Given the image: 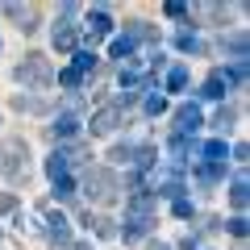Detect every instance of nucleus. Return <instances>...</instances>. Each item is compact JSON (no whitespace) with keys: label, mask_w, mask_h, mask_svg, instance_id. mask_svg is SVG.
<instances>
[{"label":"nucleus","mask_w":250,"mask_h":250,"mask_svg":"<svg viewBox=\"0 0 250 250\" xmlns=\"http://www.w3.org/2000/svg\"><path fill=\"white\" fill-rule=\"evenodd\" d=\"M75 192H83V196L96 200V205H117V200H121V175L108 171V167H88L83 179L75 184Z\"/></svg>","instance_id":"f257e3e1"},{"label":"nucleus","mask_w":250,"mask_h":250,"mask_svg":"<svg viewBox=\"0 0 250 250\" xmlns=\"http://www.w3.org/2000/svg\"><path fill=\"white\" fill-rule=\"evenodd\" d=\"M0 175L9 179V188L29 184V142L25 138H9L0 146Z\"/></svg>","instance_id":"f03ea898"},{"label":"nucleus","mask_w":250,"mask_h":250,"mask_svg":"<svg viewBox=\"0 0 250 250\" xmlns=\"http://www.w3.org/2000/svg\"><path fill=\"white\" fill-rule=\"evenodd\" d=\"M13 80H17L25 92H46L54 83V67H50L46 54H25V59L13 67Z\"/></svg>","instance_id":"7ed1b4c3"},{"label":"nucleus","mask_w":250,"mask_h":250,"mask_svg":"<svg viewBox=\"0 0 250 250\" xmlns=\"http://www.w3.org/2000/svg\"><path fill=\"white\" fill-rule=\"evenodd\" d=\"M50 42H54V50L59 54H75L80 50V25H75V17H54V25H50Z\"/></svg>","instance_id":"20e7f679"},{"label":"nucleus","mask_w":250,"mask_h":250,"mask_svg":"<svg viewBox=\"0 0 250 250\" xmlns=\"http://www.w3.org/2000/svg\"><path fill=\"white\" fill-rule=\"evenodd\" d=\"M125 121V113L121 108H113V104H100L96 113L88 117V121H83V129H88L92 138H108V134H117V125Z\"/></svg>","instance_id":"39448f33"},{"label":"nucleus","mask_w":250,"mask_h":250,"mask_svg":"<svg viewBox=\"0 0 250 250\" xmlns=\"http://www.w3.org/2000/svg\"><path fill=\"white\" fill-rule=\"evenodd\" d=\"M113 17H108V9H104V4H92V9H88V34H83V42H88V46H83V50H96V42H100V38H113Z\"/></svg>","instance_id":"423d86ee"},{"label":"nucleus","mask_w":250,"mask_h":250,"mask_svg":"<svg viewBox=\"0 0 250 250\" xmlns=\"http://www.w3.org/2000/svg\"><path fill=\"white\" fill-rule=\"evenodd\" d=\"M200 125H205V113H200L196 100H184V104L175 108V134L179 138H196Z\"/></svg>","instance_id":"0eeeda50"},{"label":"nucleus","mask_w":250,"mask_h":250,"mask_svg":"<svg viewBox=\"0 0 250 250\" xmlns=\"http://www.w3.org/2000/svg\"><path fill=\"white\" fill-rule=\"evenodd\" d=\"M42 213H46L42 233L54 242V246H62V250H67V246H71V221H67L62 213H50V205H42Z\"/></svg>","instance_id":"6e6552de"},{"label":"nucleus","mask_w":250,"mask_h":250,"mask_svg":"<svg viewBox=\"0 0 250 250\" xmlns=\"http://www.w3.org/2000/svg\"><path fill=\"white\" fill-rule=\"evenodd\" d=\"M154 225H159V217H125V229L117 233V238H121L125 246H138V242H146L154 233Z\"/></svg>","instance_id":"1a4fd4ad"},{"label":"nucleus","mask_w":250,"mask_h":250,"mask_svg":"<svg viewBox=\"0 0 250 250\" xmlns=\"http://www.w3.org/2000/svg\"><path fill=\"white\" fill-rule=\"evenodd\" d=\"M80 134H83V117H75V113H59V117H54V125H50V138H54L59 146L75 142Z\"/></svg>","instance_id":"9d476101"},{"label":"nucleus","mask_w":250,"mask_h":250,"mask_svg":"<svg viewBox=\"0 0 250 250\" xmlns=\"http://www.w3.org/2000/svg\"><path fill=\"white\" fill-rule=\"evenodd\" d=\"M0 13L17 21L21 34H38V25H42V21H38V9H34V4H0Z\"/></svg>","instance_id":"9b49d317"},{"label":"nucleus","mask_w":250,"mask_h":250,"mask_svg":"<svg viewBox=\"0 0 250 250\" xmlns=\"http://www.w3.org/2000/svg\"><path fill=\"white\" fill-rule=\"evenodd\" d=\"M229 92H233V83H229V75H225V67H213L208 80L200 83V96H205V100H225Z\"/></svg>","instance_id":"f8f14e48"},{"label":"nucleus","mask_w":250,"mask_h":250,"mask_svg":"<svg viewBox=\"0 0 250 250\" xmlns=\"http://www.w3.org/2000/svg\"><path fill=\"white\" fill-rule=\"evenodd\" d=\"M225 159H229V146L221 138H208L196 146V163H205V167H225Z\"/></svg>","instance_id":"ddd939ff"},{"label":"nucleus","mask_w":250,"mask_h":250,"mask_svg":"<svg viewBox=\"0 0 250 250\" xmlns=\"http://www.w3.org/2000/svg\"><path fill=\"white\" fill-rule=\"evenodd\" d=\"M159 213V200L150 196V192H129V200H125V217H154Z\"/></svg>","instance_id":"4468645a"},{"label":"nucleus","mask_w":250,"mask_h":250,"mask_svg":"<svg viewBox=\"0 0 250 250\" xmlns=\"http://www.w3.org/2000/svg\"><path fill=\"white\" fill-rule=\"evenodd\" d=\"M192 184L205 188V192H213V188L225 184V167H205V163H192Z\"/></svg>","instance_id":"2eb2a0df"},{"label":"nucleus","mask_w":250,"mask_h":250,"mask_svg":"<svg viewBox=\"0 0 250 250\" xmlns=\"http://www.w3.org/2000/svg\"><path fill=\"white\" fill-rule=\"evenodd\" d=\"M233 125H238V108H233V104H221V108L213 113V121H208V129H213V134L225 142V138L233 134Z\"/></svg>","instance_id":"dca6fc26"},{"label":"nucleus","mask_w":250,"mask_h":250,"mask_svg":"<svg viewBox=\"0 0 250 250\" xmlns=\"http://www.w3.org/2000/svg\"><path fill=\"white\" fill-rule=\"evenodd\" d=\"M13 108H17V113H34V117H42V113H50V100L46 96H38V92H17V96H13Z\"/></svg>","instance_id":"f3484780"},{"label":"nucleus","mask_w":250,"mask_h":250,"mask_svg":"<svg viewBox=\"0 0 250 250\" xmlns=\"http://www.w3.org/2000/svg\"><path fill=\"white\" fill-rule=\"evenodd\" d=\"M217 46L229 54V62H233V59H250V54H246V29H242V25L229 29V34H221V42H217Z\"/></svg>","instance_id":"a211bd4d"},{"label":"nucleus","mask_w":250,"mask_h":250,"mask_svg":"<svg viewBox=\"0 0 250 250\" xmlns=\"http://www.w3.org/2000/svg\"><path fill=\"white\" fill-rule=\"evenodd\" d=\"M125 38H129V42H146V46H154L159 42V29L150 25V21H129V25H125Z\"/></svg>","instance_id":"6ab92c4d"},{"label":"nucleus","mask_w":250,"mask_h":250,"mask_svg":"<svg viewBox=\"0 0 250 250\" xmlns=\"http://www.w3.org/2000/svg\"><path fill=\"white\" fill-rule=\"evenodd\" d=\"M46 175H50V184H54V179H62V175H71V159H67L62 146H54V150H50V159H46Z\"/></svg>","instance_id":"aec40b11"},{"label":"nucleus","mask_w":250,"mask_h":250,"mask_svg":"<svg viewBox=\"0 0 250 250\" xmlns=\"http://www.w3.org/2000/svg\"><path fill=\"white\" fill-rule=\"evenodd\" d=\"M175 50L179 54H208V46H205V38H200V34L179 29V34H175Z\"/></svg>","instance_id":"412c9836"},{"label":"nucleus","mask_w":250,"mask_h":250,"mask_svg":"<svg viewBox=\"0 0 250 250\" xmlns=\"http://www.w3.org/2000/svg\"><path fill=\"white\" fill-rule=\"evenodd\" d=\"M188 83H192V71H188L184 62H175V67H167V83L159 92H188Z\"/></svg>","instance_id":"4be33fe9"},{"label":"nucleus","mask_w":250,"mask_h":250,"mask_svg":"<svg viewBox=\"0 0 250 250\" xmlns=\"http://www.w3.org/2000/svg\"><path fill=\"white\" fill-rule=\"evenodd\" d=\"M229 205L238 208V217H242V208H246V171H233V179H229Z\"/></svg>","instance_id":"5701e85b"},{"label":"nucleus","mask_w":250,"mask_h":250,"mask_svg":"<svg viewBox=\"0 0 250 250\" xmlns=\"http://www.w3.org/2000/svg\"><path fill=\"white\" fill-rule=\"evenodd\" d=\"M71 67L88 80V71H100V54H96V50H75V54H71Z\"/></svg>","instance_id":"b1692460"},{"label":"nucleus","mask_w":250,"mask_h":250,"mask_svg":"<svg viewBox=\"0 0 250 250\" xmlns=\"http://www.w3.org/2000/svg\"><path fill=\"white\" fill-rule=\"evenodd\" d=\"M134 50H138V46L129 42L125 34H113V38H108V54H113V62H125V59H134Z\"/></svg>","instance_id":"393cba45"},{"label":"nucleus","mask_w":250,"mask_h":250,"mask_svg":"<svg viewBox=\"0 0 250 250\" xmlns=\"http://www.w3.org/2000/svg\"><path fill=\"white\" fill-rule=\"evenodd\" d=\"M134 150H138V142H117L113 150H108V159H113V167H134Z\"/></svg>","instance_id":"a878e982"},{"label":"nucleus","mask_w":250,"mask_h":250,"mask_svg":"<svg viewBox=\"0 0 250 250\" xmlns=\"http://www.w3.org/2000/svg\"><path fill=\"white\" fill-rule=\"evenodd\" d=\"M54 80L67 88V96H71V92H83V83H88L80 71H75V67H62V71H54Z\"/></svg>","instance_id":"bb28decb"},{"label":"nucleus","mask_w":250,"mask_h":250,"mask_svg":"<svg viewBox=\"0 0 250 250\" xmlns=\"http://www.w3.org/2000/svg\"><path fill=\"white\" fill-rule=\"evenodd\" d=\"M13 225H17L21 233H42V217L38 213H21L17 208V213H13Z\"/></svg>","instance_id":"cd10ccee"},{"label":"nucleus","mask_w":250,"mask_h":250,"mask_svg":"<svg viewBox=\"0 0 250 250\" xmlns=\"http://www.w3.org/2000/svg\"><path fill=\"white\" fill-rule=\"evenodd\" d=\"M54 200H67V205H75V196H80V192H75V179L71 175H62V179H54V192H50Z\"/></svg>","instance_id":"c85d7f7f"},{"label":"nucleus","mask_w":250,"mask_h":250,"mask_svg":"<svg viewBox=\"0 0 250 250\" xmlns=\"http://www.w3.org/2000/svg\"><path fill=\"white\" fill-rule=\"evenodd\" d=\"M142 104H146V117H163L167 113V96H163V92H146Z\"/></svg>","instance_id":"c756f323"},{"label":"nucleus","mask_w":250,"mask_h":250,"mask_svg":"<svg viewBox=\"0 0 250 250\" xmlns=\"http://www.w3.org/2000/svg\"><path fill=\"white\" fill-rule=\"evenodd\" d=\"M171 213H175L179 221H192V217H196V205H192L188 196H179V200H171Z\"/></svg>","instance_id":"7c9ffc66"},{"label":"nucleus","mask_w":250,"mask_h":250,"mask_svg":"<svg viewBox=\"0 0 250 250\" xmlns=\"http://www.w3.org/2000/svg\"><path fill=\"white\" fill-rule=\"evenodd\" d=\"M92 229H96L100 238H117V221H113V217H96V221H92Z\"/></svg>","instance_id":"2f4dec72"},{"label":"nucleus","mask_w":250,"mask_h":250,"mask_svg":"<svg viewBox=\"0 0 250 250\" xmlns=\"http://www.w3.org/2000/svg\"><path fill=\"white\" fill-rule=\"evenodd\" d=\"M221 229H229L233 238L242 242V238H246V229H250V225H246V217H229V221H221Z\"/></svg>","instance_id":"473e14b6"},{"label":"nucleus","mask_w":250,"mask_h":250,"mask_svg":"<svg viewBox=\"0 0 250 250\" xmlns=\"http://www.w3.org/2000/svg\"><path fill=\"white\" fill-rule=\"evenodd\" d=\"M188 9H192V4H179V0L163 4V13H167V17H175V21H184V17H188Z\"/></svg>","instance_id":"72a5a7b5"},{"label":"nucleus","mask_w":250,"mask_h":250,"mask_svg":"<svg viewBox=\"0 0 250 250\" xmlns=\"http://www.w3.org/2000/svg\"><path fill=\"white\" fill-rule=\"evenodd\" d=\"M80 108H83V96H80V92H71V96L62 100V113H75V117H80Z\"/></svg>","instance_id":"f704fd0d"},{"label":"nucleus","mask_w":250,"mask_h":250,"mask_svg":"<svg viewBox=\"0 0 250 250\" xmlns=\"http://www.w3.org/2000/svg\"><path fill=\"white\" fill-rule=\"evenodd\" d=\"M0 213H17V192H0Z\"/></svg>","instance_id":"c9c22d12"},{"label":"nucleus","mask_w":250,"mask_h":250,"mask_svg":"<svg viewBox=\"0 0 250 250\" xmlns=\"http://www.w3.org/2000/svg\"><path fill=\"white\" fill-rule=\"evenodd\" d=\"M229 159L238 163V167H246V142H233V150H229Z\"/></svg>","instance_id":"e433bc0d"},{"label":"nucleus","mask_w":250,"mask_h":250,"mask_svg":"<svg viewBox=\"0 0 250 250\" xmlns=\"http://www.w3.org/2000/svg\"><path fill=\"white\" fill-rule=\"evenodd\" d=\"M179 250H200V233H184L179 238Z\"/></svg>","instance_id":"4c0bfd02"},{"label":"nucleus","mask_w":250,"mask_h":250,"mask_svg":"<svg viewBox=\"0 0 250 250\" xmlns=\"http://www.w3.org/2000/svg\"><path fill=\"white\" fill-rule=\"evenodd\" d=\"M221 229V217H205V233H217Z\"/></svg>","instance_id":"58836bf2"},{"label":"nucleus","mask_w":250,"mask_h":250,"mask_svg":"<svg viewBox=\"0 0 250 250\" xmlns=\"http://www.w3.org/2000/svg\"><path fill=\"white\" fill-rule=\"evenodd\" d=\"M150 250H171V246H167V242H150Z\"/></svg>","instance_id":"ea45409f"},{"label":"nucleus","mask_w":250,"mask_h":250,"mask_svg":"<svg viewBox=\"0 0 250 250\" xmlns=\"http://www.w3.org/2000/svg\"><path fill=\"white\" fill-rule=\"evenodd\" d=\"M0 242H4V233H0Z\"/></svg>","instance_id":"a19ab883"},{"label":"nucleus","mask_w":250,"mask_h":250,"mask_svg":"<svg viewBox=\"0 0 250 250\" xmlns=\"http://www.w3.org/2000/svg\"><path fill=\"white\" fill-rule=\"evenodd\" d=\"M0 50H4V46H0Z\"/></svg>","instance_id":"79ce46f5"}]
</instances>
